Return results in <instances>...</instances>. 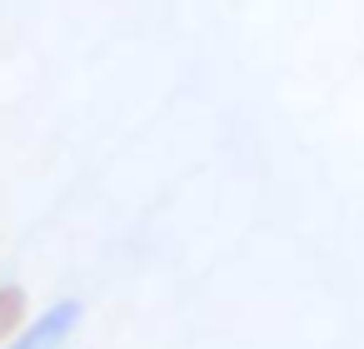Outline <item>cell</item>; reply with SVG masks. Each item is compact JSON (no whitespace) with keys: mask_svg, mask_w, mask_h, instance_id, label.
Here are the masks:
<instances>
[{"mask_svg":"<svg viewBox=\"0 0 364 349\" xmlns=\"http://www.w3.org/2000/svg\"><path fill=\"white\" fill-rule=\"evenodd\" d=\"M80 319H85V304H80V299H55V304L41 309L31 324H21L0 349H60V344L75 334Z\"/></svg>","mask_w":364,"mask_h":349,"instance_id":"cell-1","label":"cell"},{"mask_svg":"<svg viewBox=\"0 0 364 349\" xmlns=\"http://www.w3.org/2000/svg\"><path fill=\"white\" fill-rule=\"evenodd\" d=\"M31 314V294L21 284H0V344H6Z\"/></svg>","mask_w":364,"mask_h":349,"instance_id":"cell-2","label":"cell"}]
</instances>
